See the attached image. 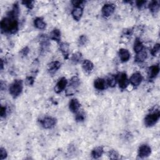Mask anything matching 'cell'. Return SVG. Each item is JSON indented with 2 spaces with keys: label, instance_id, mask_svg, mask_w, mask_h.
<instances>
[{
  "label": "cell",
  "instance_id": "obj_1",
  "mask_svg": "<svg viewBox=\"0 0 160 160\" xmlns=\"http://www.w3.org/2000/svg\"><path fill=\"white\" fill-rule=\"evenodd\" d=\"M1 30L2 32L15 33L18 30V23L16 18L8 16L1 21Z\"/></svg>",
  "mask_w": 160,
  "mask_h": 160
},
{
  "label": "cell",
  "instance_id": "obj_2",
  "mask_svg": "<svg viewBox=\"0 0 160 160\" xmlns=\"http://www.w3.org/2000/svg\"><path fill=\"white\" fill-rule=\"evenodd\" d=\"M23 90V81L20 79H16L10 85L9 93L14 98L19 96Z\"/></svg>",
  "mask_w": 160,
  "mask_h": 160
},
{
  "label": "cell",
  "instance_id": "obj_3",
  "mask_svg": "<svg viewBox=\"0 0 160 160\" xmlns=\"http://www.w3.org/2000/svg\"><path fill=\"white\" fill-rule=\"evenodd\" d=\"M160 116V113L159 111L154 112L148 115L146 118H145V124L146 127H153V125H155Z\"/></svg>",
  "mask_w": 160,
  "mask_h": 160
},
{
  "label": "cell",
  "instance_id": "obj_4",
  "mask_svg": "<svg viewBox=\"0 0 160 160\" xmlns=\"http://www.w3.org/2000/svg\"><path fill=\"white\" fill-rule=\"evenodd\" d=\"M116 80L118 82L119 87L121 89H125L128 85V80L127 78V74L125 73H121L117 75Z\"/></svg>",
  "mask_w": 160,
  "mask_h": 160
},
{
  "label": "cell",
  "instance_id": "obj_5",
  "mask_svg": "<svg viewBox=\"0 0 160 160\" xmlns=\"http://www.w3.org/2000/svg\"><path fill=\"white\" fill-rule=\"evenodd\" d=\"M115 10V6L113 4H106L102 8V14L105 18L111 16Z\"/></svg>",
  "mask_w": 160,
  "mask_h": 160
},
{
  "label": "cell",
  "instance_id": "obj_6",
  "mask_svg": "<svg viewBox=\"0 0 160 160\" xmlns=\"http://www.w3.org/2000/svg\"><path fill=\"white\" fill-rule=\"evenodd\" d=\"M151 153V148L146 145H141L138 150V156L140 158H146L150 155Z\"/></svg>",
  "mask_w": 160,
  "mask_h": 160
},
{
  "label": "cell",
  "instance_id": "obj_7",
  "mask_svg": "<svg viewBox=\"0 0 160 160\" xmlns=\"http://www.w3.org/2000/svg\"><path fill=\"white\" fill-rule=\"evenodd\" d=\"M142 79H143V78H142L141 73L137 72L133 74V75L130 78L129 81L131 84L133 85L134 87H138V86H139L141 84Z\"/></svg>",
  "mask_w": 160,
  "mask_h": 160
},
{
  "label": "cell",
  "instance_id": "obj_8",
  "mask_svg": "<svg viewBox=\"0 0 160 160\" xmlns=\"http://www.w3.org/2000/svg\"><path fill=\"white\" fill-rule=\"evenodd\" d=\"M42 126L47 129L53 128L56 124V119L51 117H47L41 121Z\"/></svg>",
  "mask_w": 160,
  "mask_h": 160
},
{
  "label": "cell",
  "instance_id": "obj_9",
  "mask_svg": "<svg viewBox=\"0 0 160 160\" xmlns=\"http://www.w3.org/2000/svg\"><path fill=\"white\" fill-rule=\"evenodd\" d=\"M68 83L67 79L65 78H61L58 82L57 83L56 87L55 88V91L56 93H60L62 91H63L66 87Z\"/></svg>",
  "mask_w": 160,
  "mask_h": 160
},
{
  "label": "cell",
  "instance_id": "obj_10",
  "mask_svg": "<svg viewBox=\"0 0 160 160\" xmlns=\"http://www.w3.org/2000/svg\"><path fill=\"white\" fill-rule=\"evenodd\" d=\"M119 56L122 62H127L129 60L131 55L128 50L121 48L119 50Z\"/></svg>",
  "mask_w": 160,
  "mask_h": 160
},
{
  "label": "cell",
  "instance_id": "obj_11",
  "mask_svg": "<svg viewBox=\"0 0 160 160\" xmlns=\"http://www.w3.org/2000/svg\"><path fill=\"white\" fill-rule=\"evenodd\" d=\"M94 87L98 90H104L106 88V82L104 79L98 78L95 80Z\"/></svg>",
  "mask_w": 160,
  "mask_h": 160
},
{
  "label": "cell",
  "instance_id": "obj_12",
  "mask_svg": "<svg viewBox=\"0 0 160 160\" xmlns=\"http://www.w3.org/2000/svg\"><path fill=\"white\" fill-rule=\"evenodd\" d=\"M159 72V67L158 65H153L149 68L148 70V76L150 79H153L157 76Z\"/></svg>",
  "mask_w": 160,
  "mask_h": 160
},
{
  "label": "cell",
  "instance_id": "obj_13",
  "mask_svg": "<svg viewBox=\"0 0 160 160\" xmlns=\"http://www.w3.org/2000/svg\"><path fill=\"white\" fill-rule=\"evenodd\" d=\"M83 8L81 7H77L74 8L72 11V16L73 18L76 21H79L81 19L83 15Z\"/></svg>",
  "mask_w": 160,
  "mask_h": 160
},
{
  "label": "cell",
  "instance_id": "obj_14",
  "mask_svg": "<svg viewBox=\"0 0 160 160\" xmlns=\"http://www.w3.org/2000/svg\"><path fill=\"white\" fill-rule=\"evenodd\" d=\"M80 106H81V105H80L79 102L78 101V100L76 99H72L69 104V108L71 111L73 113H76L79 110L80 108Z\"/></svg>",
  "mask_w": 160,
  "mask_h": 160
},
{
  "label": "cell",
  "instance_id": "obj_15",
  "mask_svg": "<svg viewBox=\"0 0 160 160\" xmlns=\"http://www.w3.org/2000/svg\"><path fill=\"white\" fill-rule=\"evenodd\" d=\"M82 66H83V69L84 70V71L87 73H90L91 71H92L94 68L93 63L88 60H86L83 62Z\"/></svg>",
  "mask_w": 160,
  "mask_h": 160
},
{
  "label": "cell",
  "instance_id": "obj_16",
  "mask_svg": "<svg viewBox=\"0 0 160 160\" xmlns=\"http://www.w3.org/2000/svg\"><path fill=\"white\" fill-rule=\"evenodd\" d=\"M69 44L66 43H61L60 44V49L66 59L68 58V55H69Z\"/></svg>",
  "mask_w": 160,
  "mask_h": 160
},
{
  "label": "cell",
  "instance_id": "obj_17",
  "mask_svg": "<svg viewBox=\"0 0 160 160\" xmlns=\"http://www.w3.org/2000/svg\"><path fill=\"white\" fill-rule=\"evenodd\" d=\"M147 58V53L146 51L144 49L141 50L139 53H136V57H135V61L141 63L143 62Z\"/></svg>",
  "mask_w": 160,
  "mask_h": 160
},
{
  "label": "cell",
  "instance_id": "obj_18",
  "mask_svg": "<svg viewBox=\"0 0 160 160\" xmlns=\"http://www.w3.org/2000/svg\"><path fill=\"white\" fill-rule=\"evenodd\" d=\"M61 67V63L59 61H53L48 65V70L50 73H54L56 71L59 70V68Z\"/></svg>",
  "mask_w": 160,
  "mask_h": 160
},
{
  "label": "cell",
  "instance_id": "obj_19",
  "mask_svg": "<svg viewBox=\"0 0 160 160\" xmlns=\"http://www.w3.org/2000/svg\"><path fill=\"white\" fill-rule=\"evenodd\" d=\"M103 153V148L102 146H98L94 148L92 152H91V155L94 158L96 159L101 157Z\"/></svg>",
  "mask_w": 160,
  "mask_h": 160
},
{
  "label": "cell",
  "instance_id": "obj_20",
  "mask_svg": "<svg viewBox=\"0 0 160 160\" xmlns=\"http://www.w3.org/2000/svg\"><path fill=\"white\" fill-rule=\"evenodd\" d=\"M50 38L57 42H60L61 40V32L58 29H55L50 34Z\"/></svg>",
  "mask_w": 160,
  "mask_h": 160
},
{
  "label": "cell",
  "instance_id": "obj_21",
  "mask_svg": "<svg viewBox=\"0 0 160 160\" xmlns=\"http://www.w3.org/2000/svg\"><path fill=\"white\" fill-rule=\"evenodd\" d=\"M35 26L39 30H44L46 28V23L41 18H37L34 21Z\"/></svg>",
  "mask_w": 160,
  "mask_h": 160
},
{
  "label": "cell",
  "instance_id": "obj_22",
  "mask_svg": "<svg viewBox=\"0 0 160 160\" xmlns=\"http://www.w3.org/2000/svg\"><path fill=\"white\" fill-rule=\"evenodd\" d=\"M149 8L153 13H156L159 9V3L157 1H151L149 4Z\"/></svg>",
  "mask_w": 160,
  "mask_h": 160
},
{
  "label": "cell",
  "instance_id": "obj_23",
  "mask_svg": "<svg viewBox=\"0 0 160 160\" xmlns=\"http://www.w3.org/2000/svg\"><path fill=\"white\" fill-rule=\"evenodd\" d=\"M143 49V44L139 39H136L134 44V50L135 53H138Z\"/></svg>",
  "mask_w": 160,
  "mask_h": 160
},
{
  "label": "cell",
  "instance_id": "obj_24",
  "mask_svg": "<svg viewBox=\"0 0 160 160\" xmlns=\"http://www.w3.org/2000/svg\"><path fill=\"white\" fill-rule=\"evenodd\" d=\"M83 60L82 54L79 52H77L73 54L71 57V61L75 63H79Z\"/></svg>",
  "mask_w": 160,
  "mask_h": 160
},
{
  "label": "cell",
  "instance_id": "obj_25",
  "mask_svg": "<svg viewBox=\"0 0 160 160\" xmlns=\"http://www.w3.org/2000/svg\"><path fill=\"white\" fill-rule=\"evenodd\" d=\"M80 84V81L79 79L77 76H73L71 80H70V87H73V88L76 89L77 87H79V85Z\"/></svg>",
  "mask_w": 160,
  "mask_h": 160
},
{
  "label": "cell",
  "instance_id": "obj_26",
  "mask_svg": "<svg viewBox=\"0 0 160 160\" xmlns=\"http://www.w3.org/2000/svg\"><path fill=\"white\" fill-rule=\"evenodd\" d=\"M116 83V78L114 76H110L108 78V84L111 87H114Z\"/></svg>",
  "mask_w": 160,
  "mask_h": 160
},
{
  "label": "cell",
  "instance_id": "obj_27",
  "mask_svg": "<svg viewBox=\"0 0 160 160\" xmlns=\"http://www.w3.org/2000/svg\"><path fill=\"white\" fill-rule=\"evenodd\" d=\"M88 42V38L87 37V36L85 35H82L79 37V40H78V44L79 46H84Z\"/></svg>",
  "mask_w": 160,
  "mask_h": 160
},
{
  "label": "cell",
  "instance_id": "obj_28",
  "mask_svg": "<svg viewBox=\"0 0 160 160\" xmlns=\"http://www.w3.org/2000/svg\"><path fill=\"white\" fill-rule=\"evenodd\" d=\"M160 46L159 44H156L151 50V54L153 56H156L159 51Z\"/></svg>",
  "mask_w": 160,
  "mask_h": 160
},
{
  "label": "cell",
  "instance_id": "obj_29",
  "mask_svg": "<svg viewBox=\"0 0 160 160\" xmlns=\"http://www.w3.org/2000/svg\"><path fill=\"white\" fill-rule=\"evenodd\" d=\"M22 3L28 8L31 9L33 8V1H22Z\"/></svg>",
  "mask_w": 160,
  "mask_h": 160
},
{
  "label": "cell",
  "instance_id": "obj_30",
  "mask_svg": "<svg viewBox=\"0 0 160 160\" xmlns=\"http://www.w3.org/2000/svg\"><path fill=\"white\" fill-rule=\"evenodd\" d=\"M75 88H73V87H70L69 88H68L66 90V94L67 95V96H71L75 94Z\"/></svg>",
  "mask_w": 160,
  "mask_h": 160
},
{
  "label": "cell",
  "instance_id": "obj_31",
  "mask_svg": "<svg viewBox=\"0 0 160 160\" xmlns=\"http://www.w3.org/2000/svg\"><path fill=\"white\" fill-rule=\"evenodd\" d=\"M7 157V153L4 148H1L0 150V159H4Z\"/></svg>",
  "mask_w": 160,
  "mask_h": 160
},
{
  "label": "cell",
  "instance_id": "obj_32",
  "mask_svg": "<svg viewBox=\"0 0 160 160\" xmlns=\"http://www.w3.org/2000/svg\"><path fill=\"white\" fill-rule=\"evenodd\" d=\"M109 156L111 159H118V154L115 150H111L109 152Z\"/></svg>",
  "mask_w": 160,
  "mask_h": 160
},
{
  "label": "cell",
  "instance_id": "obj_33",
  "mask_svg": "<svg viewBox=\"0 0 160 160\" xmlns=\"http://www.w3.org/2000/svg\"><path fill=\"white\" fill-rule=\"evenodd\" d=\"M34 82H35V79L34 78L30 76V77H28L26 79V84L28 86H31L33 84Z\"/></svg>",
  "mask_w": 160,
  "mask_h": 160
},
{
  "label": "cell",
  "instance_id": "obj_34",
  "mask_svg": "<svg viewBox=\"0 0 160 160\" xmlns=\"http://www.w3.org/2000/svg\"><path fill=\"white\" fill-rule=\"evenodd\" d=\"M76 119L77 121H83L84 119V115L82 113H79L77 114L76 116Z\"/></svg>",
  "mask_w": 160,
  "mask_h": 160
},
{
  "label": "cell",
  "instance_id": "obj_35",
  "mask_svg": "<svg viewBox=\"0 0 160 160\" xmlns=\"http://www.w3.org/2000/svg\"><path fill=\"white\" fill-rule=\"evenodd\" d=\"M146 1H136V6L139 9H141L146 4Z\"/></svg>",
  "mask_w": 160,
  "mask_h": 160
},
{
  "label": "cell",
  "instance_id": "obj_36",
  "mask_svg": "<svg viewBox=\"0 0 160 160\" xmlns=\"http://www.w3.org/2000/svg\"><path fill=\"white\" fill-rule=\"evenodd\" d=\"M7 115V108L4 107V106H1V116L4 117Z\"/></svg>",
  "mask_w": 160,
  "mask_h": 160
},
{
  "label": "cell",
  "instance_id": "obj_37",
  "mask_svg": "<svg viewBox=\"0 0 160 160\" xmlns=\"http://www.w3.org/2000/svg\"><path fill=\"white\" fill-rule=\"evenodd\" d=\"M22 52L23 53V55L26 56L28 53V52H29V49H28V48H25L24 49L22 50Z\"/></svg>",
  "mask_w": 160,
  "mask_h": 160
}]
</instances>
